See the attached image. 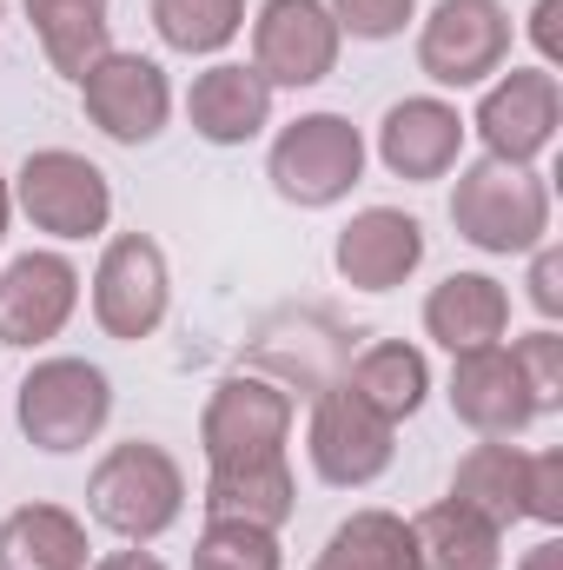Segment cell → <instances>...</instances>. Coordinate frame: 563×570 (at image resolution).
Returning a JSON list of instances; mask_svg holds the SVG:
<instances>
[{
  "mask_svg": "<svg viewBox=\"0 0 563 570\" xmlns=\"http://www.w3.org/2000/svg\"><path fill=\"white\" fill-rule=\"evenodd\" d=\"M451 226L464 246H477L491 259L537 253L551 239V186L531 166L471 159V166H457V186H451Z\"/></svg>",
  "mask_w": 563,
  "mask_h": 570,
  "instance_id": "obj_1",
  "label": "cell"
},
{
  "mask_svg": "<svg viewBox=\"0 0 563 570\" xmlns=\"http://www.w3.org/2000/svg\"><path fill=\"white\" fill-rule=\"evenodd\" d=\"M87 511L93 524H107L120 544H152L179 524L186 511V471L166 444H146V438H127L113 444L93 478H87Z\"/></svg>",
  "mask_w": 563,
  "mask_h": 570,
  "instance_id": "obj_2",
  "label": "cell"
},
{
  "mask_svg": "<svg viewBox=\"0 0 563 570\" xmlns=\"http://www.w3.org/2000/svg\"><path fill=\"white\" fill-rule=\"evenodd\" d=\"M266 179H273V193L285 206L325 213V206H338L365 179V134L345 114H298L273 140Z\"/></svg>",
  "mask_w": 563,
  "mask_h": 570,
  "instance_id": "obj_3",
  "label": "cell"
},
{
  "mask_svg": "<svg viewBox=\"0 0 563 570\" xmlns=\"http://www.w3.org/2000/svg\"><path fill=\"white\" fill-rule=\"evenodd\" d=\"M7 186H13V206L47 239H100L113 219V179L87 153H67V146L27 153Z\"/></svg>",
  "mask_w": 563,
  "mask_h": 570,
  "instance_id": "obj_4",
  "label": "cell"
},
{
  "mask_svg": "<svg viewBox=\"0 0 563 570\" xmlns=\"http://www.w3.org/2000/svg\"><path fill=\"white\" fill-rule=\"evenodd\" d=\"M13 412H20L27 444L67 458V451H87V444L107 431V419H113V385H107V372L87 365V358H40V365L20 379Z\"/></svg>",
  "mask_w": 563,
  "mask_h": 570,
  "instance_id": "obj_5",
  "label": "cell"
},
{
  "mask_svg": "<svg viewBox=\"0 0 563 570\" xmlns=\"http://www.w3.org/2000/svg\"><path fill=\"white\" fill-rule=\"evenodd\" d=\"M199 444H206V471H233V464H273L292 444V392L273 379H219L206 412H199Z\"/></svg>",
  "mask_w": 563,
  "mask_h": 570,
  "instance_id": "obj_6",
  "label": "cell"
},
{
  "mask_svg": "<svg viewBox=\"0 0 563 570\" xmlns=\"http://www.w3.org/2000/svg\"><path fill=\"white\" fill-rule=\"evenodd\" d=\"M305 458L332 491H365L392 471L398 458V425L378 419L352 385H325L305 425Z\"/></svg>",
  "mask_w": 563,
  "mask_h": 570,
  "instance_id": "obj_7",
  "label": "cell"
},
{
  "mask_svg": "<svg viewBox=\"0 0 563 570\" xmlns=\"http://www.w3.org/2000/svg\"><path fill=\"white\" fill-rule=\"evenodd\" d=\"M464 127L484 140V159L537 166V159L557 146V127H563L557 73H551V67H511V73H497Z\"/></svg>",
  "mask_w": 563,
  "mask_h": 570,
  "instance_id": "obj_8",
  "label": "cell"
},
{
  "mask_svg": "<svg viewBox=\"0 0 563 570\" xmlns=\"http://www.w3.org/2000/svg\"><path fill=\"white\" fill-rule=\"evenodd\" d=\"M511 60V13L504 0H437L418 27V73L431 87H484Z\"/></svg>",
  "mask_w": 563,
  "mask_h": 570,
  "instance_id": "obj_9",
  "label": "cell"
},
{
  "mask_svg": "<svg viewBox=\"0 0 563 570\" xmlns=\"http://www.w3.org/2000/svg\"><path fill=\"white\" fill-rule=\"evenodd\" d=\"M73 87H80L87 120H93L113 146L159 140L166 120H172V80H166V67L146 60V53H120V47H107Z\"/></svg>",
  "mask_w": 563,
  "mask_h": 570,
  "instance_id": "obj_10",
  "label": "cell"
},
{
  "mask_svg": "<svg viewBox=\"0 0 563 570\" xmlns=\"http://www.w3.org/2000/svg\"><path fill=\"white\" fill-rule=\"evenodd\" d=\"M338 20L325 0H259L253 13V73L279 94V87H318L338 73Z\"/></svg>",
  "mask_w": 563,
  "mask_h": 570,
  "instance_id": "obj_11",
  "label": "cell"
},
{
  "mask_svg": "<svg viewBox=\"0 0 563 570\" xmlns=\"http://www.w3.org/2000/svg\"><path fill=\"white\" fill-rule=\"evenodd\" d=\"M172 305V279H166V253L146 233H113L100 266H93V318L107 338L140 345L166 325Z\"/></svg>",
  "mask_w": 563,
  "mask_h": 570,
  "instance_id": "obj_12",
  "label": "cell"
},
{
  "mask_svg": "<svg viewBox=\"0 0 563 570\" xmlns=\"http://www.w3.org/2000/svg\"><path fill=\"white\" fill-rule=\"evenodd\" d=\"M80 312V266L67 253H20L0 273V345H47Z\"/></svg>",
  "mask_w": 563,
  "mask_h": 570,
  "instance_id": "obj_13",
  "label": "cell"
},
{
  "mask_svg": "<svg viewBox=\"0 0 563 570\" xmlns=\"http://www.w3.org/2000/svg\"><path fill=\"white\" fill-rule=\"evenodd\" d=\"M444 399H451V412L477 431V438H517V431H531L544 419L537 399H531V385H524V372H517V358H511V345L457 352Z\"/></svg>",
  "mask_w": 563,
  "mask_h": 570,
  "instance_id": "obj_14",
  "label": "cell"
},
{
  "mask_svg": "<svg viewBox=\"0 0 563 570\" xmlns=\"http://www.w3.org/2000/svg\"><path fill=\"white\" fill-rule=\"evenodd\" d=\"M332 266L352 292H398L424 266V226L398 206H365L345 219Z\"/></svg>",
  "mask_w": 563,
  "mask_h": 570,
  "instance_id": "obj_15",
  "label": "cell"
},
{
  "mask_svg": "<svg viewBox=\"0 0 563 570\" xmlns=\"http://www.w3.org/2000/svg\"><path fill=\"white\" fill-rule=\"evenodd\" d=\"M464 114L437 94H418V100H398L385 120H378V159L392 179H444L457 159H464Z\"/></svg>",
  "mask_w": 563,
  "mask_h": 570,
  "instance_id": "obj_16",
  "label": "cell"
},
{
  "mask_svg": "<svg viewBox=\"0 0 563 570\" xmlns=\"http://www.w3.org/2000/svg\"><path fill=\"white\" fill-rule=\"evenodd\" d=\"M186 120L206 146H246L273 127V87L246 67V60H219L192 80L186 94Z\"/></svg>",
  "mask_w": 563,
  "mask_h": 570,
  "instance_id": "obj_17",
  "label": "cell"
},
{
  "mask_svg": "<svg viewBox=\"0 0 563 570\" xmlns=\"http://www.w3.org/2000/svg\"><path fill=\"white\" fill-rule=\"evenodd\" d=\"M504 332H511V292L491 273H451L444 285H431L424 338H437L451 358L477 352V345H504Z\"/></svg>",
  "mask_w": 563,
  "mask_h": 570,
  "instance_id": "obj_18",
  "label": "cell"
},
{
  "mask_svg": "<svg viewBox=\"0 0 563 570\" xmlns=\"http://www.w3.org/2000/svg\"><path fill=\"white\" fill-rule=\"evenodd\" d=\"M412 544H418V570H497L504 564V531L457 504V498H437L412 518Z\"/></svg>",
  "mask_w": 563,
  "mask_h": 570,
  "instance_id": "obj_19",
  "label": "cell"
},
{
  "mask_svg": "<svg viewBox=\"0 0 563 570\" xmlns=\"http://www.w3.org/2000/svg\"><path fill=\"white\" fill-rule=\"evenodd\" d=\"M113 0H27V20H33V40L47 53L53 73L80 80L107 47H113Z\"/></svg>",
  "mask_w": 563,
  "mask_h": 570,
  "instance_id": "obj_20",
  "label": "cell"
},
{
  "mask_svg": "<svg viewBox=\"0 0 563 570\" xmlns=\"http://www.w3.org/2000/svg\"><path fill=\"white\" fill-rule=\"evenodd\" d=\"M87 524L67 504H20L0 524V570H87Z\"/></svg>",
  "mask_w": 563,
  "mask_h": 570,
  "instance_id": "obj_21",
  "label": "cell"
},
{
  "mask_svg": "<svg viewBox=\"0 0 563 570\" xmlns=\"http://www.w3.org/2000/svg\"><path fill=\"white\" fill-rule=\"evenodd\" d=\"M524 464H531V451H517L511 438H484V444H471L457 458L451 498L471 504V511H484L497 531H511L524 518Z\"/></svg>",
  "mask_w": 563,
  "mask_h": 570,
  "instance_id": "obj_22",
  "label": "cell"
},
{
  "mask_svg": "<svg viewBox=\"0 0 563 570\" xmlns=\"http://www.w3.org/2000/svg\"><path fill=\"white\" fill-rule=\"evenodd\" d=\"M345 385H352L378 419L405 425L424 399H431V365H424L418 345H405V338H378V345H365V352L352 358Z\"/></svg>",
  "mask_w": 563,
  "mask_h": 570,
  "instance_id": "obj_23",
  "label": "cell"
},
{
  "mask_svg": "<svg viewBox=\"0 0 563 570\" xmlns=\"http://www.w3.org/2000/svg\"><path fill=\"white\" fill-rule=\"evenodd\" d=\"M206 518H239V524H266L279 531L298 511V484H292V458L273 464H233V471H206Z\"/></svg>",
  "mask_w": 563,
  "mask_h": 570,
  "instance_id": "obj_24",
  "label": "cell"
},
{
  "mask_svg": "<svg viewBox=\"0 0 563 570\" xmlns=\"http://www.w3.org/2000/svg\"><path fill=\"white\" fill-rule=\"evenodd\" d=\"M312 570H418V544H412V518L398 511H352L325 551L312 558Z\"/></svg>",
  "mask_w": 563,
  "mask_h": 570,
  "instance_id": "obj_25",
  "label": "cell"
},
{
  "mask_svg": "<svg viewBox=\"0 0 563 570\" xmlns=\"http://www.w3.org/2000/svg\"><path fill=\"white\" fill-rule=\"evenodd\" d=\"M246 27V0H152V33L172 53H219Z\"/></svg>",
  "mask_w": 563,
  "mask_h": 570,
  "instance_id": "obj_26",
  "label": "cell"
},
{
  "mask_svg": "<svg viewBox=\"0 0 563 570\" xmlns=\"http://www.w3.org/2000/svg\"><path fill=\"white\" fill-rule=\"evenodd\" d=\"M192 570H285L279 531L239 524V518H206V531L192 544Z\"/></svg>",
  "mask_w": 563,
  "mask_h": 570,
  "instance_id": "obj_27",
  "label": "cell"
},
{
  "mask_svg": "<svg viewBox=\"0 0 563 570\" xmlns=\"http://www.w3.org/2000/svg\"><path fill=\"white\" fill-rule=\"evenodd\" d=\"M511 358H517V372H524L537 412H557L563 405V338L557 332H551V325H544V332H524V338L511 345Z\"/></svg>",
  "mask_w": 563,
  "mask_h": 570,
  "instance_id": "obj_28",
  "label": "cell"
},
{
  "mask_svg": "<svg viewBox=\"0 0 563 570\" xmlns=\"http://www.w3.org/2000/svg\"><path fill=\"white\" fill-rule=\"evenodd\" d=\"M325 7H332L338 33H352V40H398L418 13V0H325Z\"/></svg>",
  "mask_w": 563,
  "mask_h": 570,
  "instance_id": "obj_29",
  "label": "cell"
},
{
  "mask_svg": "<svg viewBox=\"0 0 563 570\" xmlns=\"http://www.w3.org/2000/svg\"><path fill=\"white\" fill-rule=\"evenodd\" d=\"M524 518L537 524H563V451H531L524 464Z\"/></svg>",
  "mask_w": 563,
  "mask_h": 570,
  "instance_id": "obj_30",
  "label": "cell"
},
{
  "mask_svg": "<svg viewBox=\"0 0 563 570\" xmlns=\"http://www.w3.org/2000/svg\"><path fill=\"white\" fill-rule=\"evenodd\" d=\"M531 305H537L544 318H563V253L551 239L531 253Z\"/></svg>",
  "mask_w": 563,
  "mask_h": 570,
  "instance_id": "obj_31",
  "label": "cell"
},
{
  "mask_svg": "<svg viewBox=\"0 0 563 570\" xmlns=\"http://www.w3.org/2000/svg\"><path fill=\"white\" fill-rule=\"evenodd\" d=\"M557 20H563V0H537V7H531V40H537V53H544V67H557V60H563Z\"/></svg>",
  "mask_w": 563,
  "mask_h": 570,
  "instance_id": "obj_32",
  "label": "cell"
},
{
  "mask_svg": "<svg viewBox=\"0 0 563 570\" xmlns=\"http://www.w3.org/2000/svg\"><path fill=\"white\" fill-rule=\"evenodd\" d=\"M87 570H166L152 551H140V544H127V551H107L100 564H87Z\"/></svg>",
  "mask_w": 563,
  "mask_h": 570,
  "instance_id": "obj_33",
  "label": "cell"
},
{
  "mask_svg": "<svg viewBox=\"0 0 563 570\" xmlns=\"http://www.w3.org/2000/svg\"><path fill=\"white\" fill-rule=\"evenodd\" d=\"M517 570H563V544H557V538H544V544H537Z\"/></svg>",
  "mask_w": 563,
  "mask_h": 570,
  "instance_id": "obj_34",
  "label": "cell"
},
{
  "mask_svg": "<svg viewBox=\"0 0 563 570\" xmlns=\"http://www.w3.org/2000/svg\"><path fill=\"white\" fill-rule=\"evenodd\" d=\"M7 219H13V186H7V173H0V239H7Z\"/></svg>",
  "mask_w": 563,
  "mask_h": 570,
  "instance_id": "obj_35",
  "label": "cell"
}]
</instances>
